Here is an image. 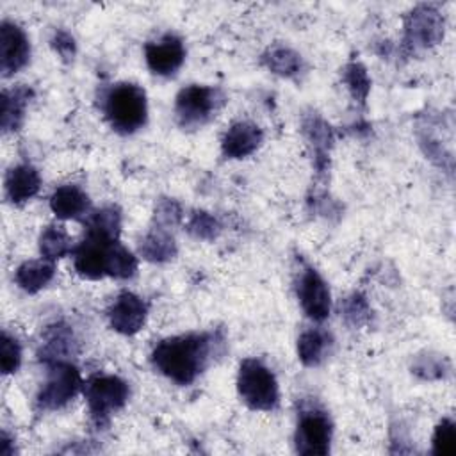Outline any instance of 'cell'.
Here are the masks:
<instances>
[{
  "mask_svg": "<svg viewBox=\"0 0 456 456\" xmlns=\"http://www.w3.org/2000/svg\"><path fill=\"white\" fill-rule=\"evenodd\" d=\"M297 297L303 312L314 321H324L330 315L331 296L321 274L308 267L301 273L297 281Z\"/></svg>",
  "mask_w": 456,
  "mask_h": 456,
  "instance_id": "11",
  "label": "cell"
},
{
  "mask_svg": "<svg viewBox=\"0 0 456 456\" xmlns=\"http://www.w3.org/2000/svg\"><path fill=\"white\" fill-rule=\"evenodd\" d=\"M21 363V347L14 337H11L7 331L2 333L0 342V367L4 374L16 372Z\"/></svg>",
  "mask_w": 456,
  "mask_h": 456,
  "instance_id": "28",
  "label": "cell"
},
{
  "mask_svg": "<svg viewBox=\"0 0 456 456\" xmlns=\"http://www.w3.org/2000/svg\"><path fill=\"white\" fill-rule=\"evenodd\" d=\"M146 303L134 292H121L109 308L110 328L121 335L137 333L146 321Z\"/></svg>",
  "mask_w": 456,
  "mask_h": 456,
  "instance_id": "12",
  "label": "cell"
},
{
  "mask_svg": "<svg viewBox=\"0 0 456 456\" xmlns=\"http://www.w3.org/2000/svg\"><path fill=\"white\" fill-rule=\"evenodd\" d=\"M344 80L351 91V94L358 100V102H365L369 89H370V80L369 75L365 71V68L358 62H349L344 69Z\"/></svg>",
  "mask_w": 456,
  "mask_h": 456,
  "instance_id": "26",
  "label": "cell"
},
{
  "mask_svg": "<svg viewBox=\"0 0 456 456\" xmlns=\"http://www.w3.org/2000/svg\"><path fill=\"white\" fill-rule=\"evenodd\" d=\"M118 239L87 232L82 244L75 249V271L87 280H100L107 276L109 253Z\"/></svg>",
  "mask_w": 456,
  "mask_h": 456,
  "instance_id": "9",
  "label": "cell"
},
{
  "mask_svg": "<svg viewBox=\"0 0 456 456\" xmlns=\"http://www.w3.org/2000/svg\"><path fill=\"white\" fill-rule=\"evenodd\" d=\"M187 232L191 235H194L196 239L210 240V239L217 237V233L221 232V224L217 223V219L212 214L198 210L191 216V219L187 223Z\"/></svg>",
  "mask_w": 456,
  "mask_h": 456,
  "instance_id": "27",
  "label": "cell"
},
{
  "mask_svg": "<svg viewBox=\"0 0 456 456\" xmlns=\"http://www.w3.org/2000/svg\"><path fill=\"white\" fill-rule=\"evenodd\" d=\"M262 137V130L255 123L237 121L223 135L221 148L230 159H244L260 146Z\"/></svg>",
  "mask_w": 456,
  "mask_h": 456,
  "instance_id": "14",
  "label": "cell"
},
{
  "mask_svg": "<svg viewBox=\"0 0 456 456\" xmlns=\"http://www.w3.org/2000/svg\"><path fill=\"white\" fill-rule=\"evenodd\" d=\"M82 385L80 372L66 360L48 363V379L37 394V404L43 410H59L66 406Z\"/></svg>",
  "mask_w": 456,
  "mask_h": 456,
  "instance_id": "5",
  "label": "cell"
},
{
  "mask_svg": "<svg viewBox=\"0 0 456 456\" xmlns=\"http://www.w3.org/2000/svg\"><path fill=\"white\" fill-rule=\"evenodd\" d=\"M223 338L216 333H189L160 340L151 351V363L178 385L192 383L210 363Z\"/></svg>",
  "mask_w": 456,
  "mask_h": 456,
  "instance_id": "1",
  "label": "cell"
},
{
  "mask_svg": "<svg viewBox=\"0 0 456 456\" xmlns=\"http://www.w3.org/2000/svg\"><path fill=\"white\" fill-rule=\"evenodd\" d=\"M331 337L322 330H308L297 338V356L306 367H317L328 354Z\"/></svg>",
  "mask_w": 456,
  "mask_h": 456,
  "instance_id": "20",
  "label": "cell"
},
{
  "mask_svg": "<svg viewBox=\"0 0 456 456\" xmlns=\"http://www.w3.org/2000/svg\"><path fill=\"white\" fill-rule=\"evenodd\" d=\"M55 274V265L52 260H27L23 262L16 273L14 280L28 294L39 292L43 287H46Z\"/></svg>",
  "mask_w": 456,
  "mask_h": 456,
  "instance_id": "17",
  "label": "cell"
},
{
  "mask_svg": "<svg viewBox=\"0 0 456 456\" xmlns=\"http://www.w3.org/2000/svg\"><path fill=\"white\" fill-rule=\"evenodd\" d=\"M50 43H52V48L62 59H66V61L73 59V55H75V41H73V37L66 30H55L52 39H50Z\"/></svg>",
  "mask_w": 456,
  "mask_h": 456,
  "instance_id": "32",
  "label": "cell"
},
{
  "mask_svg": "<svg viewBox=\"0 0 456 456\" xmlns=\"http://www.w3.org/2000/svg\"><path fill=\"white\" fill-rule=\"evenodd\" d=\"M369 314V308H367V303L362 296H353L349 297L346 303H344V315L349 322L353 324H360Z\"/></svg>",
  "mask_w": 456,
  "mask_h": 456,
  "instance_id": "31",
  "label": "cell"
},
{
  "mask_svg": "<svg viewBox=\"0 0 456 456\" xmlns=\"http://www.w3.org/2000/svg\"><path fill=\"white\" fill-rule=\"evenodd\" d=\"M103 112L110 126L119 134H132L146 123V93L135 84H116L105 96Z\"/></svg>",
  "mask_w": 456,
  "mask_h": 456,
  "instance_id": "2",
  "label": "cell"
},
{
  "mask_svg": "<svg viewBox=\"0 0 456 456\" xmlns=\"http://www.w3.org/2000/svg\"><path fill=\"white\" fill-rule=\"evenodd\" d=\"M137 271V258L119 242L116 240L109 253V264H107V276L114 278H130Z\"/></svg>",
  "mask_w": 456,
  "mask_h": 456,
  "instance_id": "25",
  "label": "cell"
},
{
  "mask_svg": "<svg viewBox=\"0 0 456 456\" xmlns=\"http://www.w3.org/2000/svg\"><path fill=\"white\" fill-rule=\"evenodd\" d=\"M264 64L276 75L294 77L301 69V57L287 46H273L264 53Z\"/></svg>",
  "mask_w": 456,
  "mask_h": 456,
  "instance_id": "22",
  "label": "cell"
},
{
  "mask_svg": "<svg viewBox=\"0 0 456 456\" xmlns=\"http://www.w3.org/2000/svg\"><path fill=\"white\" fill-rule=\"evenodd\" d=\"M144 57H146L148 68L153 73L167 77V75H173L183 64L185 48L180 37L167 34L159 41L146 43Z\"/></svg>",
  "mask_w": 456,
  "mask_h": 456,
  "instance_id": "13",
  "label": "cell"
},
{
  "mask_svg": "<svg viewBox=\"0 0 456 456\" xmlns=\"http://www.w3.org/2000/svg\"><path fill=\"white\" fill-rule=\"evenodd\" d=\"M182 219V208L175 200L162 198L155 207V221L159 228H169L178 224Z\"/></svg>",
  "mask_w": 456,
  "mask_h": 456,
  "instance_id": "30",
  "label": "cell"
},
{
  "mask_svg": "<svg viewBox=\"0 0 456 456\" xmlns=\"http://www.w3.org/2000/svg\"><path fill=\"white\" fill-rule=\"evenodd\" d=\"M237 388L239 395L251 410L269 411L278 404L280 399L274 374L255 358H246L240 362Z\"/></svg>",
  "mask_w": 456,
  "mask_h": 456,
  "instance_id": "3",
  "label": "cell"
},
{
  "mask_svg": "<svg viewBox=\"0 0 456 456\" xmlns=\"http://www.w3.org/2000/svg\"><path fill=\"white\" fill-rule=\"evenodd\" d=\"M30 98H32V89L27 86H20V87H14L9 91L5 89L2 93V128H4V132L20 128Z\"/></svg>",
  "mask_w": 456,
  "mask_h": 456,
  "instance_id": "18",
  "label": "cell"
},
{
  "mask_svg": "<svg viewBox=\"0 0 456 456\" xmlns=\"http://www.w3.org/2000/svg\"><path fill=\"white\" fill-rule=\"evenodd\" d=\"M73 346V331L66 324H53L46 331L45 347L41 353V358L50 363L55 360H64V354L71 351Z\"/></svg>",
  "mask_w": 456,
  "mask_h": 456,
  "instance_id": "21",
  "label": "cell"
},
{
  "mask_svg": "<svg viewBox=\"0 0 456 456\" xmlns=\"http://www.w3.org/2000/svg\"><path fill=\"white\" fill-rule=\"evenodd\" d=\"M30 57V43L23 28L12 21L0 25V69L4 77L20 71Z\"/></svg>",
  "mask_w": 456,
  "mask_h": 456,
  "instance_id": "10",
  "label": "cell"
},
{
  "mask_svg": "<svg viewBox=\"0 0 456 456\" xmlns=\"http://www.w3.org/2000/svg\"><path fill=\"white\" fill-rule=\"evenodd\" d=\"M223 103L224 94L219 89L192 84L178 93L175 110L182 126L198 128L205 125Z\"/></svg>",
  "mask_w": 456,
  "mask_h": 456,
  "instance_id": "4",
  "label": "cell"
},
{
  "mask_svg": "<svg viewBox=\"0 0 456 456\" xmlns=\"http://www.w3.org/2000/svg\"><path fill=\"white\" fill-rule=\"evenodd\" d=\"M433 452L442 456H452L456 452V435H454V422L444 419L433 435Z\"/></svg>",
  "mask_w": 456,
  "mask_h": 456,
  "instance_id": "29",
  "label": "cell"
},
{
  "mask_svg": "<svg viewBox=\"0 0 456 456\" xmlns=\"http://www.w3.org/2000/svg\"><path fill=\"white\" fill-rule=\"evenodd\" d=\"M331 442V422L321 410H308L299 415L296 429V451L299 454H328Z\"/></svg>",
  "mask_w": 456,
  "mask_h": 456,
  "instance_id": "8",
  "label": "cell"
},
{
  "mask_svg": "<svg viewBox=\"0 0 456 456\" xmlns=\"http://www.w3.org/2000/svg\"><path fill=\"white\" fill-rule=\"evenodd\" d=\"M119 228H121V214L114 205H109L93 212L91 217L87 219V232L100 233L105 237L118 239Z\"/></svg>",
  "mask_w": 456,
  "mask_h": 456,
  "instance_id": "24",
  "label": "cell"
},
{
  "mask_svg": "<svg viewBox=\"0 0 456 456\" xmlns=\"http://www.w3.org/2000/svg\"><path fill=\"white\" fill-rule=\"evenodd\" d=\"M444 37V18L431 5L415 7L404 21V46L408 50L428 48Z\"/></svg>",
  "mask_w": 456,
  "mask_h": 456,
  "instance_id": "7",
  "label": "cell"
},
{
  "mask_svg": "<svg viewBox=\"0 0 456 456\" xmlns=\"http://www.w3.org/2000/svg\"><path fill=\"white\" fill-rule=\"evenodd\" d=\"M139 253L150 262H167L176 255V244L166 228L155 226L142 237Z\"/></svg>",
  "mask_w": 456,
  "mask_h": 456,
  "instance_id": "19",
  "label": "cell"
},
{
  "mask_svg": "<svg viewBox=\"0 0 456 456\" xmlns=\"http://www.w3.org/2000/svg\"><path fill=\"white\" fill-rule=\"evenodd\" d=\"M84 394L87 399V406L91 415L96 420L107 419L110 413L118 411L128 401V385L119 376L102 374L91 378L84 385Z\"/></svg>",
  "mask_w": 456,
  "mask_h": 456,
  "instance_id": "6",
  "label": "cell"
},
{
  "mask_svg": "<svg viewBox=\"0 0 456 456\" xmlns=\"http://www.w3.org/2000/svg\"><path fill=\"white\" fill-rule=\"evenodd\" d=\"M41 178L30 164H20L5 175V194L12 203H23L37 194Z\"/></svg>",
  "mask_w": 456,
  "mask_h": 456,
  "instance_id": "15",
  "label": "cell"
},
{
  "mask_svg": "<svg viewBox=\"0 0 456 456\" xmlns=\"http://www.w3.org/2000/svg\"><path fill=\"white\" fill-rule=\"evenodd\" d=\"M50 208L61 219H78L89 212V196L77 185H61L50 196Z\"/></svg>",
  "mask_w": 456,
  "mask_h": 456,
  "instance_id": "16",
  "label": "cell"
},
{
  "mask_svg": "<svg viewBox=\"0 0 456 456\" xmlns=\"http://www.w3.org/2000/svg\"><path fill=\"white\" fill-rule=\"evenodd\" d=\"M39 249L46 260H57L69 253L71 239L61 226H48L39 237Z\"/></svg>",
  "mask_w": 456,
  "mask_h": 456,
  "instance_id": "23",
  "label": "cell"
}]
</instances>
